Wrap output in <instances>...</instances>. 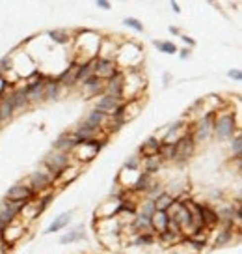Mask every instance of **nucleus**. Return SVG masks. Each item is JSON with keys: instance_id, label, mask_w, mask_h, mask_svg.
<instances>
[{"instance_id": "nucleus-1", "label": "nucleus", "mask_w": 242, "mask_h": 254, "mask_svg": "<svg viewBox=\"0 0 242 254\" xmlns=\"http://www.w3.org/2000/svg\"><path fill=\"white\" fill-rule=\"evenodd\" d=\"M237 133H241V122L235 114L233 105L226 103L212 114V138L220 142H229Z\"/></svg>"}, {"instance_id": "nucleus-2", "label": "nucleus", "mask_w": 242, "mask_h": 254, "mask_svg": "<svg viewBox=\"0 0 242 254\" xmlns=\"http://www.w3.org/2000/svg\"><path fill=\"white\" fill-rule=\"evenodd\" d=\"M101 34L95 30H88V28H78L73 36V60L75 64H84L88 60L97 58V51H99V43H101Z\"/></svg>"}, {"instance_id": "nucleus-3", "label": "nucleus", "mask_w": 242, "mask_h": 254, "mask_svg": "<svg viewBox=\"0 0 242 254\" xmlns=\"http://www.w3.org/2000/svg\"><path fill=\"white\" fill-rule=\"evenodd\" d=\"M110 136L102 135L99 138H94V140H82V142H78L75 146V150L71 151V159H73V163H78V165H82V167H86L88 163H92L97 155H99V151L108 144Z\"/></svg>"}, {"instance_id": "nucleus-4", "label": "nucleus", "mask_w": 242, "mask_h": 254, "mask_svg": "<svg viewBox=\"0 0 242 254\" xmlns=\"http://www.w3.org/2000/svg\"><path fill=\"white\" fill-rule=\"evenodd\" d=\"M145 88H147V77L140 69L123 71V95H121V101L142 99Z\"/></svg>"}, {"instance_id": "nucleus-5", "label": "nucleus", "mask_w": 242, "mask_h": 254, "mask_svg": "<svg viewBox=\"0 0 242 254\" xmlns=\"http://www.w3.org/2000/svg\"><path fill=\"white\" fill-rule=\"evenodd\" d=\"M23 182L28 185V189H30L36 196H38V194H43V192H47V190H50V189H54V178H52V174H50L41 163H39V167L36 168V170H32L30 174L24 178Z\"/></svg>"}, {"instance_id": "nucleus-6", "label": "nucleus", "mask_w": 242, "mask_h": 254, "mask_svg": "<svg viewBox=\"0 0 242 254\" xmlns=\"http://www.w3.org/2000/svg\"><path fill=\"white\" fill-rule=\"evenodd\" d=\"M190 136L194 138L195 146L209 142L212 138V114H205L201 118L190 122Z\"/></svg>"}, {"instance_id": "nucleus-7", "label": "nucleus", "mask_w": 242, "mask_h": 254, "mask_svg": "<svg viewBox=\"0 0 242 254\" xmlns=\"http://www.w3.org/2000/svg\"><path fill=\"white\" fill-rule=\"evenodd\" d=\"M71 163H73V159H71L69 153H60V151H54V150L48 151L47 155L43 157V161H41V165L52 174L54 180L62 174L65 168L69 167Z\"/></svg>"}, {"instance_id": "nucleus-8", "label": "nucleus", "mask_w": 242, "mask_h": 254, "mask_svg": "<svg viewBox=\"0 0 242 254\" xmlns=\"http://www.w3.org/2000/svg\"><path fill=\"white\" fill-rule=\"evenodd\" d=\"M173 146H175V157L172 161L173 165H185L194 157L195 151H197V146H195L194 138L190 136V133L187 136H183L179 142H175Z\"/></svg>"}, {"instance_id": "nucleus-9", "label": "nucleus", "mask_w": 242, "mask_h": 254, "mask_svg": "<svg viewBox=\"0 0 242 254\" xmlns=\"http://www.w3.org/2000/svg\"><path fill=\"white\" fill-rule=\"evenodd\" d=\"M24 234H26V224H23L17 219L15 222H11V224H8L4 228L2 236H0V241H2V245L6 247L8 251H11L21 239H24Z\"/></svg>"}, {"instance_id": "nucleus-10", "label": "nucleus", "mask_w": 242, "mask_h": 254, "mask_svg": "<svg viewBox=\"0 0 242 254\" xmlns=\"http://www.w3.org/2000/svg\"><path fill=\"white\" fill-rule=\"evenodd\" d=\"M239 238V226L227 228V226H218L216 230L211 232V249H224V247L233 245V241Z\"/></svg>"}, {"instance_id": "nucleus-11", "label": "nucleus", "mask_w": 242, "mask_h": 254, "mask_svg": "<svg viewBox=\"0 0 242 254\" xmlns=\"http://www.w3.org/2000/svg\"><path fill=\"white\" fill-rule=\"evenodd\" d=\"M190 133V122L188 120H177L175 124H168L164 136H162V144H175L179 142L183 136H187Z\"/></svg>"}, {"instance_id": "nucleus-12", "label": "nucleus", "mask_w": 242, "mask_h": 254, "mask_svg": "<svg viewBox=\"0 0 242 254\" xmlns=\"http://www.w3.org/2000/svg\"><path fill=\"white\" fill-rule=\"evenodd\" d=\"M6 198H8L9 202H15V204H24V202H28V200L36 198V194L28 189V185L24 182H17L8 189Z\"/></svg>"}, {"instance_id": "nucleus-13", "label": "nucleus", "mask_w": 242, "mask_h": 254, "mask_svg": "<svg viewBox=\"0 0 242 254\" xmlns=\"http://www.w3.org/2000/svg\"><path fill=\"white\" fill-rule=\"evenodd\" d=\"M119 71L116 60H104V58H95L94 65V77L101 80H108L112 75H116Z\"/></svg>"}, {"instance_id": "nucleus-14", "label": "nucleus", "mask_w": 242, "mask_h": 254, "mask_svg": "<svg viewBox=\"0 0 242 254\" xmlns=\"http://www.w3.org/2000/svg\"><path fill=\"white\" fill-rule=\"evenodd\" d=\"M142 111H144V103H142V99L123 101V103H121V116H119L121 124L125 126V124H129V122L136 120L142 114Z\"/></svg>"}, {"instance_id": "nucleus-15", "label": "nucleus", "mask_w": 242, "mask_h": 254, "mask_svg": "<svg viewBox=\"0 0 242 254\" xmlns=\"http://www.w3.org/2000/svg\"><path fill=\"white\" fill-rule=\"evenodd\" d=\"M82 165H78V163H71L69 167L63 170L62 174L58 176L54 180V190L56 189H63V187H67L69 183H73L77 180L78 176L82 174Z\"/></svg>"}, {"instance_id": "nucleus-16", "label": "nucleus", "mask_w": 242, "mask_h": 254, "mask_svg": "<svg viewBox=\"0 0 242 254\" xmlns=\"http://www.w3.org/2000/svg\"><path fill=\"white\" fill-rule=\"evenodd\" d=\"M123 41V40H121ZM121 41H116L112 36H102L101 43H99V51H97V58H104V60H116L117 49L121 45Z\"/></svg>"}, {"instance_id": "nucleus-17", "label": "nucleus", "mask_w": 242, "mask_h": 254, "mask_svg": "<svg viewBox=\"0 0 242 254\" xmlns=\"http://www.w3.org/2000/svg\"><path fill=\"white\" fill-rule=\"evenodd\" d=\"M199 213H201V221H203V228L205 230H216L220 226L218 215H216V209L214 206L207 204V202H199Z\"/></svg>"}, {"instance_id": "nucleus-18", "label": "nucleus", "mask_w": 242, "mask_h": 254, "mask_svg": "<svg viewBox=\"0 0 242 254\" xmlns=\"http://www.w3.org/2000/svg\"><path fill=\"white\" fill-rule=\"evenodd\" d=\"M23 204H15V202H9L8 198H4L0 202V221L4 224H11L19 219V209Z\"/></svg>"}, {"instance_id": "nucleus-19", "label": "nucleus", "mask_w": 242, "mask_h": 254, "mask_svg": "<svg viewBox=\"0 0 242 254\" xmlns=\"http://www.w3.org/2000/svg\"><path fill=\"white\" fill-rule=\"evenodd\" d=\"M123 103L121 99H117V97H112L108 94H101L97 97V101H95V111L102 112V114H106V116H112L114 111H116L119 105Z\"/></svg>"}, {"instance_id": "nucleus-20", "label": "nucleus", "mask_w": 242, "mask_h": 254, "mask_svg": "<svg viewBox=\"0 0 242 254\" xmlns=\"http://www.w3.org/2000/svg\"><path fill=\"white\" fill-rule=\"evenodd\" d=\"M80 142L77 136L73 135V133H62V135H58L54 142H52V150L54 151H60V153H69L75 150V146Z\"/></svg>"}, {"instance_id": "nucleus-21", "label": "nucleus", "mask_w": 242, "mask_h": 254, "mask_svg": "<svg viewBox=\"0 0 242 254\" xmlns=\"http://www.w3.org/2000/svg\"><path fill=\"white\" fill-rule=\"evenodd\" d=\"M82 95L92 99V97H99L101 94H104V80L97 79V77H90L80 84Z\"/></svg>"}, {"instance_id": "nucleus-22", "label": "nucleus", "mask_w": 242, "mask_h": 254, "mask_svg": "<svg viewBox=\"0 0 242 254\" xmlns=\"http://www.w3.org/2000/svg\"><path fill=\"white\" fill-rule=\"evenodd\" d=\"M104 94L121 99L123 95V71L121 69L116 75H112L108 80H104Z\"/></svg>"}, {"instance_id": "nucleus-23", "label": "nucleus", "mask_w": 242, "mask_h": 254, "mask_svg": "<svg viewBox=\"0 0 242 254\" xmlns=\"http://www.w3.org/2000/svg\"><path fill=\"white\" fill-rule=\"evenodd\" d=\"M71 133L77 136L80 142H82V140H94V138H99V136L104 135L102 131H97V129H94V127L88 126L84 120H80Z\"/></svg>"}, {"instance_id": "nucleus-24", "label": "nucleus", "mask_w": 242, "mask_h": 254, "mask_svg": "<svg viewBox=\"0 0 242 254\" xmlns=\"http://www.w3.org/2000/svg\"><path fill=\"white\" fill-rule=\"evenodd\" d=\"M63 88L58 84L54 75H45V103H52L58 101L62 95Z\"/></svg>"}, {"instance_id": "nucleus-25", "label": "nucleus", "mask_w": 242, "mask_h": 254, "mask_svg": "<svg viewBox=\"0 0 242 254\" xmlns=\"http://www.w3.org/2000/svg\"><path fill=\"white\" fill-rule=\"evenodd\" d=\"M11 90L13 88H9L0 99V120H2V124H8L9 120H13V116H15V109H13V101H11Z\"/></svg>"}, {"instance_id": "nucleus-26", "label": "nucleus", "mask_w": 242, "mask_h": 254, "mask_svg": "<svg viewBox=\"0 0 242 254\" xmlns=\"http://www.w3.org/2000/svg\"><path fill=\"white\" fill-rule=\"evenodd\" d=\"M160 146H162V142H160L158 138H155V136L151 135L149 138H145V140L140 144V148H138V151H136V153H138L142 159L153 157V155H158V151H160Z\"/></svg>"}, {"instance_id": "nucleus-27", "label": "nucleus", "mask_w": 242, "mask_h": 254, "mask_svg": "<svg viewBox=\"0 0 242 254\" xmlns=\"http://www.w3.org/2000/svg\"><path fill=\"white\" fill-rule=\"evenodd\" d=\"M84 238H86V228H84V224L80 222V224H77V226L69 228V232H65L62 238L58 239V243H60V245H71V243L82 241Z\"/></svg>"}, {"instance_id": "nucleus-28", "label": "nucleus", "mask_w": 242, "mask_h": 254, "mask_svg": "<svg viewBox=\"0 0 242 254\" xmlns=\"http://www.w3.org/2000/svg\"><path fill=\"white\" fill-rule=\"evenodd\" d=\"M39 217V211H38V204H36V198L28 200V202H24L21 209H19V221H24V222H34L36 219Z\"/></svg>"}, {"instance_id": "nucleus-29", "label": "nucleus", "mask_w": 242, "mask_h": 254, "mask_svg": "<svg viewBox=\"0 0 242 254\" xmlns=\"http://www.w3.org/2000/svg\"><path fill=\"white\" fill-rule=\"evenodd\" d=\"M11 101H13L15 114L17 112H23V111H28V109H30L28 99H26V92H24L23 86H13V90H11Z\"/></svg>"}, {"instance_id": "nucleus-30", "label": "nucleus", "mask_w": 242, "mask_h": 254, "mask_svg": "<svg viewBox=\"0 0 242 254\" xmlns=\"http://www.w3.org/2000/svg\"><path fill=\"white\" fill-rule=\"evenodd\" d=\"M162 165H164V161L160 159V155H153V157H145L142 159V167L140 170L142 172H145V174L153 176L155 178V174L162 168Z\"/></svg>"}, {"instance_id": "nucleus-31", "label": "nucleus", "mask_w": 242, "mask_h": 254, "mask_svg": "<svg viewBox=\"0 0 242 254\" xmlns=\"http://www.w3.org/2000/svg\"><path fill=\"white\" fill-rule=\"evenodd\" d=\"M183 236L179 234H173V232H162V234H158L156 236V243L160 247H164V249H172V247H179L183 243Z\"/></svg>"}, {"instance_id": "nucleus-32", "label": "nucleus", "mask_w": 242, "mask_h": 254, "mask_svg": "<svg viewBox=\"0 0 242 254\" xmlns=\"http://www.w3.org/2000/svg\"><path fill=\"white\" fill-rule=\"evenodd\" d=\"M168 221L170 219H168L166 211H155L153 217H151V230H153V234L158 236V234L168 230Z\"/></svg>"}, {"instance_id": "nucleus-33", "label": "nucleus", "mask_w": 242, "mask_h": 254, "mask_svg": "<svg viewBox=\"0 0 242 254\" xmlns=\"http://www.w3.org/2000/svg\"><path fill=\"white\" fill-rule=\"evenodd\" d=\"M73 215H75V211H71V209H69V211H63V213H60L54 221H52V224H50L47 230H45V234H54V232L63 230V228H65V226L71 222Z\"/></svg>"}, {"instance_id": "nucleus-34", "label": "nucleus", "mask_w": 242, "mask_h": 254, "mask_svg": "<svg viewBox=\"0 0 242 254\" xmlns=\"http://www.w3.org/2000/svg\"><path fill=\"white\" fill-rule=\"evenodd\" d=\"M84 122H86L90 127H94V129H97V131H102V126H104V122H106V114H102V112L95 111V109H92V111L86 114V118H84Z\"/></svg>"}, {"instance_id": "nucleus-35", "label": "nucleus", "mask_w": 242, "mask_h": 254, "mask_svg": "<svg viewBox=\"0 0 242 254\" xmlns=\"http://www.w3.org/2000/svg\"><path fill=\"white\" fill-rule=\"evenodd\" d=\"M99 241H101L102 247H106L108 251H117L119 247L123 245V239L119 234H102L99 236Z\"/></svg>"}, {"instance_id": "nucleus-36", "label": "nucleus", "mask_w": 242, "mask_h": 254, "mask_svg": "<svg viewBox=\"0 0 242 254\" xmlns=\"http://www.w3.org/2000/svg\"><path fill=\"white\" fill-rule=\"evenodd\" d=\"M156 243V236L153 232H147V234H136L129 239V245H136V247H151Z\"/></svg>"}, {"instance_id": "nucleus-37", "label": "nucleus", "mask_w": 242, "mask_h": 254, "mask_svg": "<svg viewBox=\"0 0 242 254\" xmlns=\"http://www.w3.org/2000/svg\"><path fill=\"white\" fill-rule=\"evenodd\" d=\"M47 36L54 41V45H67V43L73 41V34L67 32V30H63V28H58V30H48Z\"/></svg>"}, {"instance_id": "nucleus-38", "label": "nucleus", "mask_w": 242, "mask_h": 254, "mask_svg": "<svg viewBox=\"0 0 242 254\" xmlns=\"http://www.w3.org/2000/svg\"><path fill=\"white\" fill-rule=\"evenodd\" d=\"M153 213H155V202L145 198V196H142V198L138 200V206H136V215H142V217L151 219Z\"/></svg>"}, {"instance_id": "nucleus-39", "label": "nucleus", "mask_w": 242, "mask_h": 254, "mask_svg": "<svg viewBox=\"0 0 242 254\" xmlns=\"http://www.w3.org/2000/svg\"><path fill=\"white\" fill-rule=\"evenodd\" d=\"M164 190H166L164 189V182H162V180H158V178H153V182H151L147 192H145V198H149V200H153V202H155L156 196H160Z\"/></svg>"}, {"instance_id": "nucleus-40", "label": "nucleus", "mask_w": 242, "mask_h": 254, "mask_svg": "<svg viewBox=\"0 0 242 254\" xmlns=\"http://www.w3.org/2000/svg\"><path fill=\"white\" fill-rule=\"evenodd\" d=\"M54 189H50V190H47V192H43V194H38L36 196V204H38V211H39V215L43 213L45 209L48 207V204L54 200Z\"/></svg>"}, {"instance_id": "nucleus-41", "label": "nucleus", "mask_w": 242, "mask_h": 254, "mask_svg": "<svg viewBox=\"0 0 242 254\" xmlns=\"http://www.w3.org/2000/svg\"><path fill=\"white\" fill-rule=\"evenodd\" d=\"M241 155H242V136H241V133H237V135L229 140V157L241 159Z\"/></svg>"}, {"instance_id": "nucleus-42", "label": "nucleus", "mask_w": 242, "mask_h": 254, "mask_svg": "<svg viewBox=\"0 0 242 254\" xmlns=\"http://www.w3.org/2000/svg\"><path fill=\"white\" fill-rule=\"evenodd\" d=\"M153 45H155V49H158L160 53H164V55H175L179 49H177V45L173 43V41H166V40H155L153 41Z\"/></svg>"}, {"instance_id": "nucleus-43", "label": "nucleus", "mask_w": 242, "mask_h": 254, "mask_svg": "<svg viewBox=\"0 0 242 254\" xmlns=\"http://www.w3.org/2000/svg\"><path fill=\"white\" fill-rule=\"evenodd\" d=\"M172 202H173L172 194H168V192L164 190L160 196H156V200H155V211H166L168 207L172 206Z\"/></svg>"}, {"instance_id": "nucleus-44", "label": "nucleus", "mask_w": 242, "mask_h": 254, "mask_svg": "<svg viewBox=\"0 0 242 254\" xmlns=\"http://www.w3.org/2000/svg\"><path fill=\"white\" fill-rule=\"evenodd\" d=\"M123 26H127V28H131L134 32H144V24L138 19H134V17H125L123 19Z\"/></svg>"}, {"instance_id": "nucleus-45", "label": "nucleus", "mask_w": 242, "mask_h": 254, "mask_svg": "<svg viewBox=\"0 0 242 254\" xmlns=\"http://www.w3.org/2000/svg\"><path fill=\"white\" fill-rule=\"evenodd\" d=\"M13 69V62H11V56L6 55L4 58H0V77H4L6 73H9Z\"/></svg>"}, {"instance_id": "nucleus-46", "label": "nucleus", "mask_w": 242, "mask_h": 254, "mask_svg": "<svg viewBox=\"0 0 242 254\" xmlns=\"http://www.w3.org/2000/svg\"><path fill=\"white\" fill-rule=\"evenodd\" d=\"M140 167H142V157L138 153L131 155V157L125 161V165H123V168H131V170H140Z\"/></svg>"}, {"instance_id": "nucleus-47", "label": "nucleus", "mask_w": 242, "mask_h": 254, "mask_svg": "<svg viewBox=\"0 0 242 254\" xmlns=\"http://www.w3.org/2000/svg\"><path fill=\"white\" fill-rule=\"evenodd\" d=\"M227 77L239 82V80H242V71L241 69H229V71H227Z\"/></svg>"}, {"instance_id": "nucleus-48", "label": "nucleus", "mask_w": 242, "mask_h": 254, "mask_svg": "<svg viewBox=\"0 0 242 254\" xmlns=\"http://www.w3.org/2000/svg\"><path fill=\"white\" fill-rule=\"evenodd\" d=\"M179 38L183 41H185V43H187L188 49H190V47H195V40H194V38H190V36H187V34H181Z\"/></svg>"}, {"instance_id": "nucleus-49", "label": "nucleus", "mask_w": 242, "mask_h": 254, "mask_svg": "<svg viewBox=\"0 0 242 254\" xmlns=\"http://www.w3.org/2000/svg\"><path fill=\"white\" fill-rule=\"evenodd\" d=\"M97 8L104 9V11H110V9H112V4L106 2V0H97Z\"/></svg>"}, {"instance_id": "nucleus-50", "label": "nucleus", "mask_w": 242, "mask_h": 254, "mask_svg": "<svg viewBox=\"0 0 242 254\" xmlns=\"http://www.w3.org/2000/svg\"><path fill=\"white\" fill-rule=\"evenodd\" d=\"M9 88H13V86H8V84H6V80L0 77V99H2V95L6 94Z\"/></svg>"}, {"instance_id": "nucleus-51", "label": "nucleus", "mask_w": 242, "mask_h": 254, "mask_svg": "<svg viewBox=\"0 0 242 254\" xmlns=\"http://www.w3.org/2000/svg\"><path fill=\"white\" fill-rule=\"evenodd\" d=\"M177 53H179V56L183 58V60H187L188 56H190V49L185 47V49H181V51H177Z\"/></svg>"}, {"instance_id": "nucleus-52", "label": "nucleus", "mask_w": 242, "mask_h": 254, "mask_svg": "<svg viewBox=\"0 0 242 254\" xmlns=\"http://www.w3.org/2000/svg\"><path fill=\"white\" fill-rule=\"evenodd\" d=\"M168 32H170V34H173V36H181V34H183V32H181V28H177V26H170V28H168Z\"/></svg>"}, {"instance_id": "nucleus-53", "label": "nucleus", "mask_w": 242, "mask_h": 254, "mask_svg": "<svg viewBox=\"0 0 242 254\" xmlns=\"http://www.w3.org/2000/svg\"><path fill=\"white\" fill-rule=\"evenodd\" d=\"M170 6H172V9L175 11V13H181V6L175 2V0H172V2H170Z\"/></svg>"}, {"instance_id": "nucleus-54", "label": "nucleus", "mask_w": 242, "mask_h": 254, "mask_svg": "<svg viewBox=\"0 0 242 254\" xmlns=\"http://www.w3.org/2000/svg\"><path fill=\"white\" fill-rule=\"evenodd\" d=\"M162 80H164V86H168V84L172 82V73H164V77H162Z\"/></svg>"}, {"instance_id": "nucleus-55", "label": "nucleus", "mask_w": 242, "mask_h": 254, "mask_svg": "<svg viewBox=\"0 0 242 254\" xmlns=\"http://www.w3.org/2000/svg\"><path fill=\"white\" fill-rule=\"evenodd\" d=\"M0 254H9L8 249H6V247L2 245V241H0Z\"/></svg>"}, {"instance_id": "nucleus-56", "label": "nucleus", "mask_w": 242, "mask_h": 254, "mask_svg": "<svg viewBox=\"0 0 242 254\" xmlns=\"http://www.w3.org/2000/svg\"><path fill=\"white\" fill-rule=\"evenodd\" d=\"M6 226H8V224H4V222L0 221V236H2V232H4V228H6Z\"/></svg>"}, {"instance_id": "nucleus-57", "label": "nucleus", "mask_w": 242, "mask_h": 254, "mask_svg": "<svg viewBox=\"0 0 242 254\" xmlns=\"http://www.w3.org/2000/svg\"><path fill=\"white\" fill-rule=\"evenodd\" d=\"M2 126H4V124H2V120H0V127H2Z\"/></svg>"}]
</instances>
